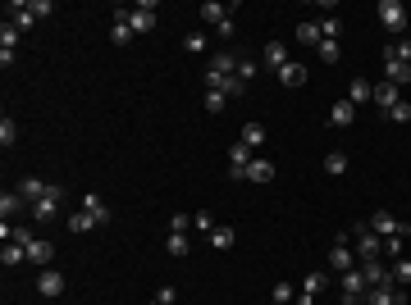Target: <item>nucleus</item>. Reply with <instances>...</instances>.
Listing matches in <instances>:
<instances>
[{
	"mask_svg": "<svg viewBox=\"0 0 411 305\" xmlns=\"http://www.w3.org/2000/svg\"><path fill=\"white\" fill-rule=\"evenodd\" d=\"M27 10L37 14V19H46V14H55V5H51V0H27Z\"/></svg>",
	"mask_w": 411,
	"mask_h": 305,
	"instance_id": "45",
	"label": "nucleus"
},
{
	"mask_svg": "<svg viewBox=\"0 0 411 305\" xmlns=\"http://www.w3.org/2000/svg\"><path fill=\"white\" fill-rule=\"evenodd\" d=\"M179 301V292H174V287H160V292H155V305H174Z\"/></svg>",
	"mask_w": 411,
	"mask_h": 305,
	"instance_id": "47",
	"label": "nucleus"
},
{
	"mask_svg": "<svg viewBox=\"0 0 411 305\" xmlns=\"http://www.w3.org/2000/svg\"><path fill=\"white\" fill-rule=\"evenodd\" d=\"M279 82H283V87H307V69H302L297 60H288L279 69Z\"/></svg>",
	"mask_w": 411,
	"mask_h": 305,
	"instance_id": "21",
	"label": "nucleus"
},
{
	"mask_svg": "<svg viewBox=\"0 0 411 305\" xmlns=\"http://www.w3.org/2000/svg\"><path fill=\"white\" fill-rule=\"evenodd\" d=\"M324 287H329V273H320V269H311L307 278H302V292H307V296H315V301L324 296Z\"/></svg>",
	"mask_w": 411,
	"mask_h": 305,
	"instance_id": "22",
	"label": "nucleus"
},
{
	"mask_svg": "<svg viewBox=\"0 0 411 305\" xmlns=\"http://www.w3.org/2000/svg\"><path fill=\"white\" fill-rule=\"evenodd\" d=\"M233 77H238L243 87H252V77H256V60H247V55H243V60H238V73H233Z\"/></svg>",
	"mask_w": 411,
	"mask_h": 305,
	"instance_id": "40",
	"label": "nucleus"
},
{
	"mask_svg": "<svg viewBox=\"0 0 411 305\" xmlns=\"http://www.w3.org/2000/svg\"><path fill=\"white\" fill-rule=\"evenodd\" d=\"M133 37H137V32H133V27H129V19L119 14V19H115V27H110V41H115V46H129Z\"/></svg>",
	"mask_w": 411,
	"mask_h": 305,
	"instance_id": "31",
	"label": "nucleus"
},
{
	"mask_svg": "<svg viewBox=\"0 0 411 305\" xmlns=\"http://www.w3.org/2000/svg\"><path fill=\"white\" fill-rule=\"evenodd\" d=\"M324 173H329V178H343V173H347V155L343 151L324 155Z\"/></svg>",
	"mask_w": 411,
	"mask_h": 305,
	"instance_id": "34",
	"label": "nucleus"
},
{
	"mask_svg": "<svg viewBox=\"0 0 411 305\" xmlns=\"http://www.w3.org/2000/svg\"><path fill=\"white\" fill-rule=\"evenodd\" d=\"M265 64H270L274 73H279L283 64H288V46H283V41H270V46H265Z\"/></svg>",
	"mask_w": 411,
	"mask_h": 305,
	"instance_id": "30",
	"label": "nucleus"
},
{
	"mask_svg": "<svg viewBox=\"0 0 411 305\" xmlns=\"http://www.w3.org/2000/svg\"><path fill=\"white\" fill-rule=\"evenodd\" d=\"M14 46H19V27L5 19V23H0V51H5V55H19Z\"/></svg>",
	"mask_w": 411,
	"mask_h": 305,
	"instance_id": "32",
	"label": "nucleus"
},
{
	"mask_svg": "<svg viewBox=\"0 0 411 305\" xmlns=\"http://www.w3.org/2000/svg\"><path fill=\"white\" fill-rule=\"evenodd\" d=\"M370 232H384V237H407L411 223H402V219L388 215V210H375V215H370Z\"/></svg>",
	"mask_w": 411,
	"mask_h": 305,
	"instance_id": "8",
	"label": "nucleus"
},
{
	"mask_svg": "<svg viewBox=\"0 0 411 305\" xmlns=\"http://www.w3.org/2000/svg\"><path fill=\"white\" fill-rule=\"evenodd\" d=\"M375 14H379V23H384L388 32H407V5H402V0H379Z\"/></svg>",
	"mask_w": 411,
	"mask_h": 305,
	"instance_id": "5",
	"label": "nucleus"
},
{
	"mask_svg": "<svg viewBox=\"0 0 411 305\" xmlns=\"http://www.w3.org/2000/svg\"><path fill=\"white\" fill-rule=\"evenodd\" d=\"M37 292L46 296V301L60 296V292H65V273H60V269H41V273H37Z\"/></svg>",
	"mask_w": 411,
	"mask_h": 305,
	"instance_id": "11",
	"label": "nucleus"
},
{
	"mask_svg": "<svg viewBox=\"0 0 411 305\" xmlns=\"http://www.w3.org/2000/svg\"><path fill=\"white\" fill-rule=\"evenodd\" d=\"M224 101H229L224 91H206V114H219V110H224Z\"/></svg>",
	"mask_w": 411,
	"mask_h": 305,
	"instance_id": "41",
	"label": "nucleus"
},
{
	"mask_svg": "<svg viewBox=\"0 0 411 305\" xmlns=\"http://www.w3.org/2000/svg\"><path fill=\"white\" fill-rule=\"evenodd\" d=\"M357 269L366 273V282H370V287H388V282H393V278H388V269L379 265V260H370V265H357Z\"/></svg>",
	"mask_w": 411,
	"mask_h": 305,
	"instance_id": "23",
	"label": "nucleus"
},
{
	"mask_svg": "<svg viewBox=\"0 0 411 305\" xmlns=\"http://www.w3.org/2000/svg\"><path fill=\"white\" fill-rule=\"evenodd\" d=\"M297 41H302V46H320V23H297Z\"/></svg>",
	"mask_w": 411,
	"mask_h": 305,
	"instance_id": "33",
	"label": "nucleus"
},
{
	"mask_svg": "<svg viewBox=\"0 0 411 305\" xmlns=\"http://www.w3.org/2000/svg\"><path fill=\"white\" fill-rule=\"evenodd\" d=\"M270 305H279V301H270Z\"/></svg>",
	"mask_w": 411,
	"mask_h": 305,
	"instance_id": "50",
	"label": "nucleus"
},
{
	"mask_svg": "<svg viewBox=\"0 0 411 305\" xmlns=\"http://www.w3.org/2000/svg\"><path fill=\"white\" fill-rule=\"evenodd\" d=\"M60 201H65V187H46V196H41V201H32L27 205V215L37 219V223H55V219H60Z\"/></svg>",
	"mask_w": 411,
	"mask_h": 305,
	"instance_id": "2",
	"label": "nucleus"
},
{
	"mask_svg": "<svg viewBox=\"0 0 411 305\" xmlns=\"http://www.w3.org/2000/svg\"><path fill=\"white\" fill-rule=\"evenodd\" d=\"M183 51L201 55V51H206V37H201V32H188V37H183Z\"/></svg>",
	"mask_w": 411,
	"mask_h": 305,
	"instance_id": "43",
	"label": "nucleus"
},
{
	"mask_svg": "<svg viewBox=\"0 0 411 305\" xmlns=\"http://www.w3.org/2000/svg\"><path fill=\"white\" fill-rule=\"evenodd\" d=\"M238 141H247V146L256 151V146H265V127H260V123H247V127H243V137H238Z\"/></svg>",
	"mask_w": 411,
	"mask_h": 305,
	"instance_id": "37",
	"label": "nucleus"
},
{
	"mask_svg": "<svg viewBox=\"0 0 411 305\" xmlns=\"http://www.w3.org/2000/svg\"><path fill=\"white\" fill-rule=\"evenodd\" d=\"M188 228H192V219H188V215H174V219H169V232H188Z\"/></svg>",
	"mask_w": 411,
	"mask_h": 305,
	"instance_id": "46",
	"label": "nucleus"
},
{
	"mask_svg": "<svg viewBox=\"0 0 411 305\" xmlns=\"http://www.w3.org/2000/svg\"><path fill=\"white\" fill-rule=\"evenodd\" d=\"M361 260H357V251L347 246V232H338V242L329 246V269H338V273H347V269H357Z\"/></svg>",
	"mask_w": 411,
	"mask_h": 305,
	"instance_id": "9",
	"label": "nucleus"
},
{
	"mask_svg": "<svg viewBox=\"0 0 411 305\" xmlns=\"http://www.w3.org/2000/svg\"><path fill=\"white\" fill-rule=\"evenodd\" d=\"M398 101H402V91L393 87V82H375V105H379L384 114H388V110H393Z\"/></svg>",
	"mask_w": 411,
	"mask_h": 305,
	"instance_id": "17",
	"label": "nucleus"
},
{
	"mask_svg": "<svg viewBox=\"0 0 411 305\" xmlns=\"http://www.w3.org/2000/svg\"><path fill=\"white\" fill-rule=\"evenodd\" d=\"M10 23L19 27V32H27V27L37 23V14L27 10V0H14V5H10Z\"/></svg>",
	"mask_w": 411,
	"mask_h": 305,
	"instance_id": "18",
	"label": "nucleus"
},
{
	"mask_svg": "<svg viewBox=\"0 0 411 305\" xmlns=\"http://www.w3.org/2000/svg\"><path fill=\"white\" fill-rule=\"evenodd\" d=\"M338 287H343V305H366V292H370V282H366V273H361V269H347Z\"/></svg>",
	"mask_w": 411,
	"mask_h": 305,
	"instance_id": "4",
	"label": "nucleus"
},
{
	"mask_svg": "<svg viewBox=\"0 0 411 305\" xmlns=\"http://www.w3.org/2000/svg\"><path fill=\"white\" fill-rule=\"evenodd\" d=\"M384 60L411 64V37H398V41H393V46H384Z\"/></svg>",
	"mask_w": 411,
	"mask_h": 305,
	"instance_id": "28",
	"label": "nucleus"
},
{
	"mask_svg": "<svg viewBox=\"0 0 411 305\" xmlns=\"http://www.w3.org/2000/svg\"><path fill=\"white\" fill-rule=\"evenodd\" d=\"M82 210H87V215L96 219L101 228H105V223H110V205H105L101 196H96V191H87V196H82Z\"/></svg>",
	"mask_w": 411,
	"mask_h": 305,
	"instance_id": "19",
	"label": "nucleus"
},
{
	"mask_svg": "<svg viewBox=\"0 0 411 305\" xmlns=\"http://www.w3.org/2000/svg\"><path fill=\"white\" fill-rule=\"evenodd\" d=\"M165 251L174 255V260H183L188 255V232H169V242H165Z\"/></svg>",
	"mask_w": 411,
	"mask_h": 305,
	"instance_id": "38",
	"label": "nucleus"
},
{
	"mask_svg": "<svg viewBox=\"0 0 411 305\" xmlns=\"http://www.w3.org/2000/svg\"><path fill=\"white\" fill-rule=\"evenodd\" d=\"M347 242H352V251H357L361 265L379 260V251H384V242H379V232H370V223H357V228H347Z\"/></svg>",
	"mask_w": 411,
	"mask_h": 305,
	"instance_id": "1",
	"label": "nucleus"
},
{
	"mask_svg": "<svg viewBox=\"0 0 411 305\" xmlns=\"http://www.w3.org/2000/svg\"><path fill=\"white\" fill-rule=\"evenodd\" d=\"M329 123H334V127H352V123H357V105L347 101V96H343V101H334V110H329Z\"/></svg>",
	"mask_w": 411,
	"mask_h": 305,
	"instance_id": "15",
	"label": "nucleus"
},
{
	"mask_svg": "<svg viewBox=\"0 0 411 305\" xmlns=\"http://www.w3.org/2000/svg\"><path fill=\"white\" fill-rule=\"evenodd\" d=\"M315 51H320V60H324V64H338V55H343V51H338V41H320Z\"/></svg>",
	"mask_w": 411,
	"mask_h": 305,
	"instance_id": "42",
	"label": "nucleus"
},
{
	"mask_svg": "<svg viewBox=\"0 0 411 305\" xmlns=\"http://www.w3.org/2000/svg\"><path fill=\"white\" fill-rule=\"evenodd\" d=\"M201 19H206L210 27H219V23H229V10H224L219 0H206V5H201Z\"/></svg>",
	"mask_w": 411,
	"mask_h": 305,
	"instance_id": "27",
	"label": "nucleus"
},
{
	"mask_svg": "<svg viewBox=\"0 0 411 305\" xmlns=\"http://www.w3.org/2000/svg\"><path fill=\"white\" fill-rule=\"evenodd\" d=\"M233 242H238V232H233L229 223H215V228H210V246H215V251H229Z\"/></svg>",
	"mask_w": 411,
	"mask_h": 305,
	"instance_id": "25",
	"label": "nucleus"
},
{
	"mask_svg": "<svg viewBox=\"0 0 411 305\" xmlns=\"http://www.w3.org/2000/svg\"><path fill=\"white\" fill-rule=\"evenodd\" d=\"M388 119H393V123H407V119H411V101H398L393 110H388Z\"/></svg>",
	"mask_w": 411,
	"mask_h": 305,
	"instance_id": "44",
	"label": "nucleus"
},
{
	"mask_svg": "<svg viewBox=\"0 0 411 305\" xmlns=\"http://www.w3.org/2000/svg\"><path fill=\"white\" fill-rule=\"evenodd\" d=\"M23 251H27V265H37V269H46V265L55 260V246L46 242V237H32V242H27Z\"/></svg>",
	"mask_w": 411,
	"mask_h": 305,
	"instance_id": "10",
	"label": "nucleus"
},
{
	"mask_svg": "<svg viewBox=\"0 0 411 305\" xmlns=\"http://www.w3.org/2000/svg\"><path fill=\"white\" fill-rule=\"evenodd\" d=\"M388 278H393V287H402V292H407V287H411V260H393Z\"/></svg>",
	"mask_w": 411,
	"mask_h": 305,
	"instance_id": "29",
	"label": "nucleus"
},
{
	"mask_svg": "<svg viewBox=\"0 0 411 305\" xmlns=\"http://www.w3.org/2000/svg\"><path fill=\"white\" fill-rule=\"evenodd\" d=\"M347 101H352V105L375 101V82H366V77H352V82H347Z\"/></svg>",
	"mask_w": 411,
	"mask_h": 305,
	"instance_id": "16",
	"label": "nucleus"
},
{
	"mask_svg": "<svg viewBox=\"0 0 411 305\" xmlns=\"http://www.w3.org/2000/svg\"><path fill=\"white\" fill-rule=\"evenodd\" d=\"M384 82H393V87H411V64H398V60H384Z\"/></svg>",
	"mask_w": 411,
	"mask_h": 305,
	"instance_id": "14",
	"label": "nucleus"
},
{
	"mask_svg": "<svg viewBox=\"0 0 411 305\" xmlns=\"http://www.w3.org/2000/svg\"><path fill=\"white\" fill-rule=\"evenodd\" d=\"M0 265H5V269H14V265H27V251H23L19 242H5V246H0Z\"/></svg>",
	"mask_w": 411,
	"mask_h": 305,
	"instance_id": "26",
	"label": "nucleus"
},
{
	"mask_svg": "<svg viewBox=\"0 0 411 305\" xmlns=\"http://www.w3.org/2000/svg\"><path fill=\"white\" fill-rule=\"evenodd\" d=\"M14 141H19V123H14V119L5 114V119H0V146H5V151H10Z\"/></svg>",
	"mask_w": 411,
	"mask_h": 305,
	"instance_id": "35",
	"label": "nucleus"
},
{
	"mask_svg": "<svg viewBox=\"0 0 411 305\" xmlns=\"http://www.w3.org/2000/svg\"><path fill=\"white\" fill-rule=\"evenodd\" d=\"M91 228H101V223H96V219H91L87 210H78V215L69 219V232H91Z\"/></svg>",
	"mask_w": 411,
	"mask_h": 305,
	"instance_id": "36",
	"label": "nucleus"
},
{
	"mask_svg": "<svg viewBox=\"0 0 411 305\" xmlns=\"http://www.w3.org/2000/svg\"><path fill=\"white\" fill-rule=\"evenodd\" d=\"M23 196H19V191H0V219H5V223H10L14 215H23Z\"/></svg>",
	"mask_w": 411,
	"mask_h": 305,
	"instance_id": "20",
	"label": "nucleus"
},
{
	"mask_svg": "<svg viewBox=\"0 0 411 305\" xmlns=\"http://www.w3.org/2000/svg\"><path fill=\"white\" fill-rule=\"evenodd\" d=\"M247 182H274V164L260 155V160H252V169H247Z\"/></svg>",
	"mask_w": 411,
	"mask_h": 305,
	"instance_id": "24",
	"label": "nucleus"
},
{
	"mask_svg": "<svg viewBox=\"0 0 411 305\" xmlns=\"http://www.w3.org/2000/svg\"><path fill=\"white\" fill-rule=\"evenodd\" d=\"M46 187H51V182H41L37 173H27V178H19V187H14V191H19V196L32 205V201H41V196H46Z\"/></svg>",
	"mask_w": 411,
	"mask_h": 305,
	"instance_id": "13",
	"label": "nucleus"
},
{
	"mask_svg": "<svg viewBox=\"0 0 411 305\" xmlns=\"http://www.w3.org/2000/svg\"><path fill=\"white\" fill-rule=\"evenodd\" d=\"M384 255H393V260H402V237H388V242H384Z\"/></svg>",
	"mask_w": 411,
	"mask_h": 305,
	"instance_id": "48",
	"label": "nucleus"
},
{
	"mask_svg": "<svg viewBox=\"0 0 411 305\" xmlns=\"http://www.w3.org/2000/svg\"><path fill=\"white\" fill-rule=\"evenodd\" d=\"M270 301H279V305H293V301H297V287H293V282H274Z\"/></svg>",
	"mask_w": 411,
	"mask_h": 305,
	"instance_id": "39",
	"label": "nucleus"
},
{
	"mask_svg": "<svg viewBox=\"0 0 411 305\" xmlns=\"http://www.w3.org/2000/svg\"><path fill=\"white\" fill-rule=\"evenodd\" d=\"M252 160H256V155H252V146H247V141H233V146H229V178H233V182H247Z\"/></svg>",
	"mask_w": 411,
	"mask_h": 305,
	"instance_id": "6",
	"label": "nucleus"
},
{
	"mask_svg": "<svg viewBox=\"0 0 411 305\" xmlns=\"http://www.w3.org/2000/svg\"><path fill=\"white\" fill-rule=\"evenodd\" d=\"M192 223H197V228H201V232H210V228H215V219L206 215V210H201V215H197V219H192Z\"/></svg>",
	"mask_w": 411,
	"mask_h": 305,
	"instance_id": "49",
	"label": "nucleus"
},
{
	"mask_svg": "<svg viewBox=\"0 0 411 305\" xmlns=\"http://www.w3.org/2000/svg\"><path fill=\"white\" fill-rule=\"evenodd\" d=\"M407 301V292H402V287H393V282H388V287H370V292H366V305H402Z\"/></svg>",
	"mask_w": 411,
	"mask_h": 305,
	"instance_id": "12",
	"label": "nucleus"
},
{
	"mask_svg": "<svg viewBox=\"0 0 411 305\" xmlns=\"http://www.w3.org/2000/svg\"><path fill=\"white\" fill-rule=\"evenodd\" d=\"M238 60H243L238 51H210V60H206V77H233V73H238Z\"/></svg>",
	"mask_w": 411,
	"mask_h": 305,
	"instance_id": "7",
	"label": "nucleus"
},
{
	"mask_svg": "<svg viewBox=\"0 0 411 305\" xmlns=\"http://www.w3.org/2000/svg\"><path fill=\"white\" fill-rule=\"evenodd\" d=\"M119 14L129 19V27L137 32V37L142 32H155V19H160V10H155L151 0H142V5H133V10H119Z\"/></svg>",
	"mask_w": 411,
	"mask_h": 305,
	"instance_id": "3",
	"label": "nucleus"
}]
</instances>
